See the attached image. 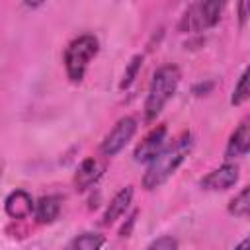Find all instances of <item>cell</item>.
<instances>
[{
  "label": "cell",
  "instance_id": "obj_1",
  "mask_svg": "<svg viewBox=\"0 0 250 250\" xmlns=\"http://www.w3.org/2000/svg\"><path fill=\"white\" fill-rule=\"evenodd\" d=\"M191 146H193V141L189 133H182L174 143L166 145L162 152L152 162H148L146 172L143 176V188L156 189L158 186H162L182 166V162L191 152Z\"/></svg>",
  "mask_w": 250,
  "mask_h": 250
},
{
  "label": "cell",
  "instance_id": "obj_11",
  "mask_svg": "<svg viewBox=\"0 0 250 250\" xmlns=\"http://www.w3.org/2000/svg\"><path fill=\"white\" fill-rule=\"evenodd\" d=\"M131 201H133V188L131 186H127V188H123V189H119L113 197H111V201L107 203V207H105V213H104V225H111V223H115L127 209H129V205H131Z\"/></svg>",
  "mask_w": 250,
  "mask_h": 250
},
{
  "label": "cell",
  "instance_id": "obj_19",
  "mask_svg": "<svg viewBox=\"0 0 250 250\" xmlns=\"http://www.w3.org/2000/svg\"><path fill=\"white\" fill-rule=\"evenodd\" d=\"M234 250H250V236H246V238H242L236 246H234Z\"/></svg>",
  "mask_w": 250,
  "mask_h": 250
},
{
  "label": "cell",
  "instance_id": "obj_4",
  "mask_svg": "<svg viewBox=\"0 0 250 250\" xmlns=\"http://www.w3.org/2000/svg\"><path fill=\"white\" fill-rule=\"evenodd\" d=\"M221 12H223V2H217V0L195 2V4H191L184 12L178 27H180L182 33L205 31V29H209V27H213V25L219 23Z\"/></svg>",
  "mask_w": 250,
  "mask_h": 250
},
{
  "label": "cell",
  "instance_id": "obj_16",
  "mask_svg": "<svg viewBox=\"0 0 250 250\" xmlns=\"http://www.w3.org/2000/svg\"><path fill=\"white\" fill-rule=\"evenodd\" d=\"M141 64H143V55H135V57L131 59V62L127 64V68H125L123 80H121V84H119L121 90L129 88V86L135 82V78H137V74H139V70H141Z\"/></svg>",
  "mask_w": 250,
  "mask_h": 250
},
{
  "label": "cell",
  "instance_id": "obj_12",
  "mask_svg": "<svg viewBox=\"0 0 250 250\" xmlns=\"http://www.w3.org/2000/svg\"><path fill=\"white\" fill-rule=\"evenodd\" d=\"M61 215V197L57 195H43L35 201L33 217L39 225H51Z\"/></svg>",
  "mask_w": 250,
  "mask_h": 250
},
{
  "label": "cell",
  "instance_id": "obj_18",
  "mask_svg": "<svg viewBox=\"0 0 250 250\" xmlns=\"http://www.w3.org/2000/svg\"><path fill=\"white\" fill-rule=\"evenodd\" d=\"M236 10H238V21H240V25H244L246 20L250 18V2H248V0L238 2V4H236Z\"/></svg>",
  "mask_w": 250,
  "mask_h": 250
},
{
  "label": "cell",
  "instance_id": "obj_6",
  "mask_svg": "<svg viewBox=\"0 0 250 250\" xmlns=\"http://www.w3.org/2000/svg\"><path fill=\"white\" fill-rule=\"evenodd\" d=\"M166 125H158L154 127L137 146H135V152H133V160L135 162H152L160 152L162 148L166 146Z\"/></svg>",
  "mask_w": 250,
  "mask_h": 250
},
{
  "label": "cell",
  "instance_id": "obj_10",
  "mask_svg": "<svg viewBox=\"0 0 250 250\" xmlns=\"http://www.w3.org/2000/svg\"><path fill=\"white\" fill-rule=\"evenodd\" d=\"M4 211L12 219H27L35 211V201L25 189H14L4 201Z\"/></svg>",
  "mask_w": 250,
  "mask_h": 250
},
{
  "label": "cell",
  "instance_id": "obj_3",
  "mask_svg": "<svg viewBox=\"0 0 250 250\" xmlns=\"http://www.w3.org/2000/svg\"><path fill=\"white\" fill-rule=\"evenodd\" d=\"M98 51H100V43L94 35H80L68 43L62 55V62L70 82H82L86 68L92 62V59L98 55Z\"/></svg>",
  "mask_w": 250,
  "mask_h": 250
},
{
  "label": "cell",
  "instance_id": "obj_9",
  "mask_svg": "<svg viewBox=\"0 0 250 250\" xmlns=\"http://www.w3.org/2000/svg\"><path fill=\"white\" fill-rule=\"evenodd\" d=\"M104 172H105V162H102L100 158L88 156L76 168V174H74V186H76V189H88L90 186H94L104 176Z\"/></svg>",
  "mask_w": 250,
  "mask_h": 250
},
{
  "label": "cell",
  "instance_id": "obj_15",
  "mask_svg": "<svg viewBox=\"0 0 250 250\" xmlns=\"http://www.w3.org/2000/svg\"><path fill=\"white\" fill-rule=\"evenodd\" d=\"M246 100H250V64L240 74V78H238V82H236V86L232 90L230 104L232 105H242Z\"/></svg>",
  "mask_w": 250,
  "mask_h": 250
},
{
  "label": "cell",
  "instance_id": "obj_17",
  "mask_svg": "<svg viewBox=\"0 0 250 250\" xmlns=\"http://www.w3.org/2000/svg\"><path fill=\"white\" fill-rule=\"evenodd\" d=\"M145 250H178V240L172 234H162L154 238Z\"/></svg>",
  "mask_w": 250,
  "mask_h": 250
},
{
  "label": "cell",
  "instance_id": "obj_5",
  "mask_svg": "<svg viewBox=\"0 0 250 250\" xmlns=\"http://www.w3.org/2000/svg\"><path fill=\"white\" fill-rule=\"evenodd\" d=\"M135 131H137V121L133 119V117H121L115 125H113V129L105 135V139H104V143H102V152L105 154V156H115L117 152H121L123 148H125V145L133 139V135H135Z\"/></svg>",
  "mask_w": 250,
  "mask_h": 250
},
{
  "label": "cell",
  "instance_id": "obj_7",
  "mask_svg": "<svg viewBox=\"0 0 250 250\" xmlns=\"http://www.w3.org/2000/svg\"><path fill=\"white\" fill-rule=\"evenodd\" d=\"M238 166L232 162H225L223 166L211 170L207 176H203L199 180V186L207 191H225L229 188H232L238 182Z\"/></svg>",
  "mask_w": 250,
  "mask_h": 250
},
{
  "label": "cell",
  "instance_id": "obj_2",
  "mask_svg": "<svg viewBox=\"0 0 250 250\" xmlns=\"http://www.w3.org/2000/svg\"><path fill=\"white\" fill-rule=\"evenodd\" d=\"M180 78H182V74L176 64H164L154 72L150 86H148L146 100H145V119L146 121H152L160 115L164 105L176 94Z\"/></svg>",
  "mask_w": 250,
  "mask_h": 250
},
{
  "label": "cell",
  "instance_id": "obj_8",
  "mask_svg": "<svg viewBox=\"0 0 250 250\" xmlns=\"http://www.w3.org/2000/svg\"><path fill=\"white\" fill-rule=\"evenodd\" d=\"M248 152H250V115H246L238 123V127L232 131V135L227 143V148H225V158H227V162H230Z\"/></svg>",
  "mask_w": 250,
  "mask_h": 250
},
{
  "label": "cell",
  "instance_id": "obj_14",
  "mask_svg": "<svg viewBox=\"0 0 250 250\" xmlns=\"http://www.w3.org/2000/svg\"><path fill=\"white\" fill-rule=\"evenodd\" d=\"M227 211L236 217V219H246L250 217V186L244 188L242 191H238L230 201H229V207Z\"/></svg>",
  "mask_w": 250,
  "mask_h": 250
},
{
  "label": "cell",
  "instance_id": "obj_13",
  "mask_svg": "<svg viewBox=\"0 0 250 250\" xmlns=\"http://www.w3.org/2000/svg\"><path fill=\"white\" fill-rule=\"evenodd\" d=\"M105 244V236L98 232H82L68 240L64 250H102Z\"/></svg>",
  "mask_w": 250,
  "mask_h": 250
}]
</instances>
